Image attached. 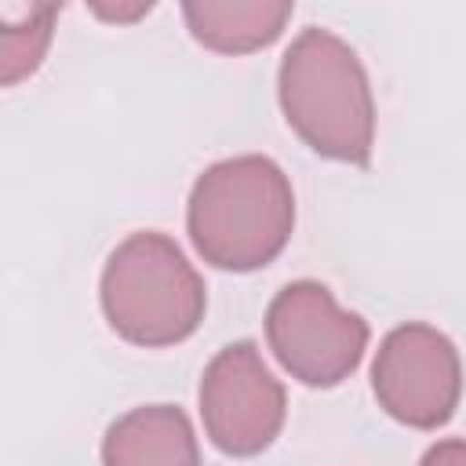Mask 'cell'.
<instances>
[{"label": "cell", "instance_id": "obj_7", "mask_svg": "<svg viewBox=\"0 0 466 466\" xmlns=\"http://www.w3.org/2000/svg\"><path fill=\"white\" fill-rule=\"evenodd\" d=\"M102 466H200L197 433L175 404L131 408L106 430Z\"/></svg>", "mask_w": 466, "mask_h": 466}, {"label": "cell", "instance_id": "obj_1", "mask_svg": "<svg viewBox=\"0 0 466 466\" xmlns=\"http://www.w3.org/2000/svg\"><path fill=\"white\" fill-rule=\"evenodd\" d=\"M189 240L204 262L233 273L269 266L295 229V193L280 164L258 153L200 171L186 208Z\"/></svg>", "mask_w": 466, "mask_h": 466}, {"label": "cell", "instance_id": "obj_4", "mask_svg": "<svg viewBox=\"0 0 466 466\" xmlns=\"http://www.w3.org/2000/svg\"><path fill=\"white\" fill-rule=\"evenodd\" d=\"M266 339L280 368L306 386H339L368 350V324L317 280L284 284L266 309Z\"/></svg>", "mask_w": 466, "mask_h": 466}, {"label": "cell", "instance_id": "obj_9", "mask_svg": "<svg viewBox=\"0 0 466 466\" xmlns=\"http://www.w3.org/2000/svg\"><path fill=\"white\" fill-rule=\"evenodd\" d=\"M55 18H58L55 4H29L18 15H11L7 7L0 11V84L4 87H15L29 73H36L51 44Z\"/></svg>", "mask_w": 466, "mask_h": 466}, {"label": "cell", "instance_id": "obj_10", "mask_svg": "<svg viewBox=\"0 0 466 466\" xmlns=\"http://www.w3.org/2000/svg\"><path fill=\"white\" fill-rule=\"evenodd\" d=\"M419 466H466V437H448V441H437Z\"/></svg>", "mask_w": 466, "mask_h": 466}, {"label": "cell", "instance_id": "obj_3", "mask_svg": "<svg viewBox=\"0 0 466 466\" xmlns=\"http://www.w3.org/2000/svg\"><path fill=\"white\" fill-rule=\"evenodd\" d=\"M109 328L135 346H175L204 320V280L182 248L153 229L120 240L98 284Z\"/></svg>", "mask_w": 466, "mask_h": 466}, {"label": "cell", "instance_id": "obj_2", "mask_svg": "<svg viewBox=\"0 0 466 466\" xmlns=\"http://www.w3.org/2000/svg\"><path fill=\"white\" fill-rule=\"evenodd\" d=\"M277 98L288 127L320 157L368 164L375 98L357 51L324 25H306L280 58Z\"/></svg>", "mask_w": 466, "mask_h": 466}, {"label": "cell", "instance_id": "obj_11", "mask_svg": "<svg viewBox=\"0 0 466 466\" xmlns=\"http://www.w3.org/2000/svg\"><path fill=\"white\" fill-rule=\"evenodd\" d=\"M91 11L106 22H135V18L149 15L153 4H146V0H138V4H91Z\"/></svg>", "mask_w": 466, "mask_h": 466}, {"label": "cell", "instance_id": "obj_6", "mask_svg": "<svg viewBox=\"0 0 466 466\" xmlns=\"http://www.w3.org/2000/svg\"><path fill=\"white\" fill-rule=\"evenodd\" d=\"M288 397L255 342L222 346L200 375V419L226 455H258L284 426Z\"/></svg>", "mask_w": 466, "mask_h": 466}, {"label": "cell", "instance_id": "obj_5", "mask_svg": "<svg viewBox=\"0 0 466 466\" xmlns=\"http://www.w3.org/2000/svg\"><path fill=\"white\" fill-rule=\"evenodd\" d=\"M371 390L379 408L404 426H444L462 397V364L455 342L433 324L411 320L393 328L371 364Z\"/></svg>", "mask_w": 466, "mask_h": 466}, {"label": "cell", "instance_id": "obj_8", "mask_svg": "<svg viewBox=\"0 0 466 466\" xmlns=\"http://www.w3.org/2000/svg\"><path fill=\"white\" fill-rule=\"evenodd\" d=\"M295 4L288 0H189L182 18L197 44L222 55H248L269 47L291 22Z\"/></svg>", "mask_w": 466, "mask_h": 466}]
</instances>
